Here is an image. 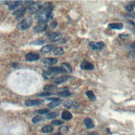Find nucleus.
I'll return each mask as SVG.
<instances>
[{"label":"nucleus","mask_w":135,"mask_h":135,"mask_svg":"<svg viewBox=\"0 0 135 135\" xmlns=\"http://www.w3.org/2000/svg\"><path fill=\"white\" fill-rule=\"evenodd\" d=\"M58 115V113L56 112H51L49 113H47L46 117L47 119H52L56 118Z\"/></svg>","instance_id":"7c9ffc66"},{"label":"nucleus","mask_w":135,"mask_h":135,"mask_svg":"<svg viewBox=\"0 0 135 135\" xmlns=\"http://www.w3.org/2000/svg\"><path fill=\"white\" fill-rule=\"evenodd\" d=\"M42 75L45 79H46V80L52 79L55 76L54 74L51 73L49 71H43L42 74Z\"/></svg>","instance_id":"412c9836"},{"label":"nucleus","mask_w":135,"mask_h":135,"mask_svg":"<svg viewBox=\"0 0 135 135\" xmlns=\"http://www.w3.org/2000/svg\"><path fill=\"white\" fill-rule=\"evenodd\" d=\"M63 123V122L60 120H54L51 122V124L53 126H60Z\"/></svg>","instance_id":"473e14b6"},{"label":"nucleus","mask_w":135,"mask_h":135,"mask_svg":"<svg viewBox=\"0 0 135 135\" xmlns=\"http://www.w3.org/2000/svg\"><path fill=\"white\" fill-rule=\"evenodd\" d=\"M131 31H132V32L135 34V26H132V27L131 28Z\"/></svg>","instance_id":"79ce46f5"},{"label":"nucleus","mask_w":135,"mask_h":135,"mask_svg":"<svg viewBox=\"0 0 135 135\" xmlns=\"http://www.w3.org/2000/svg\"><path fill=\"white\" fill-rule=\"evenodd\" d=\"M53 94V93L49 92H41L39 94H37V95L40 96V97H48L50 95H51Z\"/></svg>","instance_id":"72a5a7b5"},{"label":"nucleus","mask_w":135,"mask_h":135,"mask_svg":"<svg viewBox=\"0 0 135 135\" xmlns=\"http://www.w3.org/2000/svg\"><path fill=\"white\" fill-rule=\"evenodd\" d=\"M129 55L132 57H135V51H131L129 52Z\"/></svg>","instance_id":"e433bc0d"},{"label":"nucleus","mask_w":135,"mask_h":135,"mask_svg":"<svg viewBox=\"0 0 135 135\" xmlns=\"http://www.w3.org/2000/svg\"><path fill=\"white\" fill-rule=\"evenodd\" d=\"M43 100L40 99H28L25 101V105L27 107H33L41 104Z\"/></svg>","instance_id":"0eeeda50"},{"label":"nucleus","mask_w":135,"mask_h":135,"mask_svg":"<svg viewBox=\"0 0 135 135\" xmlns=\"http://www.w3.org/2000/svg\"><path fill=\"white\" fill-rule=\"evenodd\" d=\"M6 5L8 6V9L11 11L14 10L18 7L21 5L22 2L21 1H6L5 2Z\"/></svg>","instance_id":"6e6552de"},{"label":"nucleus","mask_w":135,"mask_h":135,"mask_svg":"<svg viewBox=\"0 0 135 135\" xmlns=\"http://www.w3.org/2000/svg\"><path fill=\"white\" fill-rule=\"evenodd\" d=\"M25 59L27 61H28V62L35 61L38 60L40 59V56L37 54L28 53L25 55Z\"/></svg>","instance_id":"9b49d317"},{"label":"nucleus","mask_w":135,"mask_h":135,"mask_svg":"<svg viewBox=\"0 0 135 135\" xmlns=\"http://www.w3.org/2000/svg\"><path fill=\"white\" fill-rule=\"evenodd\" d=\"M41 5H40L38 3H32L30 5H27V8L28 9L29 12L31 14H34V13H37L40 8H41Z\"/></svg>","instance_id":"39448f33"},{"label":"nucleus","mask_w":135,"mask_h":135,"mask_svg":"<svg viewBox=\"0 0 135 135\" xmlns=\"http://www.w3.org/2000/svg\"><path fill=\"white\" fill-rule=\"evenodd\" d=\"M26 8L25 7L22 6L21 7L18 8L16 10H15L13 13V15H15L17 19L21 18L23 16L24 13L26 12Z\"/></svg>","instance_id":"9d476101"},{"label":"nucleus","mask_w":135,"mask_h":135,"mask_svg":"<svg viewBox=\"0 0 135 135\" xmlns=\"http://www.w3.org/2000/svg\"><path fill=\"white\" fill-rule=\"evenodd\" d=\"M89 46L94 50H101L104 47V43L103 41L100 42H90L89 43Z\"/></svg>","instance_id":"20e7f679"},{"label":"nucleus","mask_w":135,"mask_h":135,"mask_svg":"<svg viewBox=\"0 0 135 135\" xmlns=\"http://www.w3.org/2000/svg\"><path fill=\"white\" fill-rule=\"evenodd\" d=\"M130 48L133 50H135V42H133V43H132L130 45Z\"/></svg>","instance_id":"a19ab883"},{"label":"nucleus","mask_w":135,"mask_h":135,"mask_svg":"<svg viewBox=\"0 0 135 135\" xmlns=\"http://www.w3.org/2000/svg\"><path fill=\"white\" fill-rule=\"evenodd\" d=\"M80 68L81 69L84 70H92L94 69V66L92 63L84 60L81 62Z\"/></svg>","instance_id":"1a4fd4ad"},{"label":"nucleus","mask_w":135,"mask_h":135,"mask_svg":"<svg viewBox=\"0 0 135 135\" xmlns=\"http://www.w3.org/2000/svg\"><path fill=\"white\" fill-rule=\"evenodd\" d=\"M32 23V19L31 17L24 18L17 25V28L20 30H25L27 29Z\"/></svg>","instance_id":"f03ea898"},{"label":"nucleus","mask_w":135,"mask_h":135,"mask_svg":"<svg viewBox=\"0 0 135 135\" xmlns=\"http://www.w3.org/2000/svg\"><path fill=\"white\" fill-rule=\"evenodd\" d=\"M89 135H99V134H98V133L95 132H93L91 133Z\"/></svg>","instance_id":"37998d69"},{"label":"nucleus","mask_w":135,"mask_h":135,"mask_svg":"<svg viewBox=\"0 0 135 135\" xmlns=\"http://www.w3.org/2000/svg\"><path fill=\"white\" fill-rule=\"evenodd\" d=\"M59 99H60L59 98H46V100H50V101H52L58 100Z\"/></svg>","instance_id":"4c0bfd02"},{"label":"nucleus","mask_w":135,"mask_h":135,"mask_svg":"<svg viewBox=\"0 0 135 135\" xmlns=\"http://www.w3.org/2000/svg\"><path fill=\"white\" fill-rule=\"evenodd\" d=\"M54 135H61L59 133H56V134H54Z\"/></svg>","instance_id":"a18cd8bd"},{"label":"nucleus","mask_w":135,"mask_h":135,"mask_svg":"<svg viewBox=\"0 0 135 135\" xmlns=\"http://www.w3.org/2000/svg\"><path fill=\"white\" fill-rule=\"evenodd\" d=\"M53 53L54 55H62L64 53V50L62 47H57L53 49Z\"/></svg>","instance_id":"aec40b11"},{"label":"nucleus","mask_w":135,"mask_h":135,"mask_svg":"<svg viewBox=\"0 0 135 135\" xmlns=\"http://www.w3.org/2000/svg\"><path fill=\"white\" fill-rule=\"evenodd\" d=\"M45 36L53 42L57 41L61 38V35L60 34H57L53 32H49L46 33Z\"/></svg>","instance_id":"423d86ee"},{"label":"nucleus","mask_w":135,"mask_h":135,"mask_svg":"<svg viewBox=\"0 0 135 135\" xmlns=\"http://www.w3.org/2000/svg\"><path fill=\"white\" fill-rule=\"evenodd\" d=\"M85 94H86V96L88 97V98L90 100L93 101H95L97 100L96 96L94 95V94L92 91L89 90L85 92Z\"/></svg>","instance_id":"4be33fe9"},{"label":"nucleus","mask_w":135,"mask_h":135,"mask_svg":"<svg viewBox=\"0 0 135 135\" xmlns=\"http://www.w3.org/2000/svg\"><path fill=\"white\" fill-rule=\"evenodd\" d=\"M131 3H132V5L133 6H134L135 7V1H132L131 2Z\"/></svg>","instance_id":"c03bdc74"},{"label":"nucleus","mask_w":135,"mask_h":135,"mask_svg":"<svg viewBox=\"0 0 135 135\" xmlns=\"http://www.w3.org/2000/svg\"><path fill=\"white\" fill-rule=\"evenodd\" d=\"M42 119V118L40 116L36 115L32 119V122L33 123H37V122L40 121Z\"/></svg>","instance_id":"f704fd0d"},{"label":"nucleus","mask_w":135,"mask_h":135,"mask_svg":"<svg viewBox=\"0 0 135 135\" xmlns=\"http://www.w3.org/2000/svg\"><path fill=\"white\" fill-rule=\"evenodd\" d=\"M61 117L63 120H69L72 118V114L68 110H64L61 114Z\"/></svg>","instance_id":"a211bd4d"},{"label":"nucleus","mask_w":135,"mask_h":135,"mask_svg":"<svg viewBox=\"0 0 135 135\" xmlns=\"http://www.w3.org/2000/svg\"><path fill=\"white\" fill-rule=\"evenodd\" d=\"M42 63L47 65H52L57 62V59L53 57H45L42 60Z\"/></svg>","instance_id":"ddd939ff"},{"label":"nucleus","mask_w":135,"mask_h":135,"mask_svg":"<svg viewBox=\"0 0 135 135\" xmlns=\"http://www.w3.org/2000/svg\"><path fill=\"white\" fill-rule=\"evenodd\" d=\"M130 35L129 34H119V37H120V38H123V37H125V38H127L128 37H129Z\"/></svg>","instance_id":"58836bf2"},{"label":"nucleus","mask_w":135,"mask_h":135,"mask_svg":"<svg viewBox=\"0 0 135 135\" xmlns=\"http://www.w3.org/2000/svg\"><path fill=\"white\" fill-rule=\"evenodd\" d=\"M53 6L51 3L47 2L41 5L39 11L35 16V20L38 23H46L53 18Z\"/></svg>","instance_id":"f257e3e1"},{"label":"nucleus","mask_w":135,"mask_h":135,"mask_svg":"<svg viewBox=\"0 0 135 135\" xmlns=\"http://www.w3.org/2000/svg\"><path fill=\"white\" fill-rule=\"evenodd\" d=\"M133 8H134V6L132 4H129L126 6L124 7L125 9L128 12H129V13H131L133 11Z\"/></svg>","instance_id":"2f4dec72"},{"label":"nucleus","mask_w":135,"mask_h":135,"mask_svg":"<svg viewBox=\"0 0 135 135\" xmlns=\"http://www.w3.org/2000/svg\"><path fill=\"white\" fill-rule=\"evenodd\" d=\"M54 48V45L53 44H48L43 46L40 51L43 54H46L50 52Z\"/></svg>","instance_id":"2eb2a0df"},{"label":"nucleus","mask_w":135,"mask_h":135,"mask_svg":"<svg viewBox=\"0 0 135 135\" xmlns=\"http://www.w3.org/2000/svg\"><path fill=\"white\" fill-rule=\"evenodd\" d=\"M129 17H131L133 18H135V12L134 13H130L127 15Z\"/></svg>","instance_id":"ea45409f"},{"label":"nucleus","mask_w":135,"mask_h":135,"mask_svg":"<svg viewBox=\"0 0 135 135\" xmlns=\"http://www.w3.org/2000/svg\"><path fill=\"white\" fill-rule=\"evenodd\" d=\"M108 26L112 29L120 30L123 28V25L121 23H112L109 24Z\"/></svg>","instance_id":"dca6fc26"},{"label":"nucleus","mask_w":135,"mask_h":135,"mask_svg":"<svg viewBox=\"0 0 135 135\" xmlns=\"http://www.w3.org/2000/svg\"><path fill=\"white\" fill-rule=\"evenodd\" d=\"M60 68L64 70L66 73H71L72 72L71 66L68 63H62L60 64Z\"/></svg>","instance_id":"f3484780"},{"label":"nucleus","mask_w":135,"mask_h":135,"mask_svg":"<svg viewBox=\"0 0 135 135\" xmlns=\"http://www.w3.org/2000/svg\"><path fill=\"white\" fill-rule=\"evenodd\" d=\"M47 27V25L46 23H38V24L36 25L33 28V32L35 33H41L46 30Z\"/></svg>","instance_id":"7ed1b4c3"},{"label":"nucleus","mask_w":135,"mask_h":135,"mask_svg":"<svg viewBox=\"0 0 135 135\" xmlns=\"http://www.w3.org/2000/svg\"><path fill=\"white\" fill-rule=\"evenodd\" d=\"M69 128L66 126H62L59 128V133L61 135H64L68 133Z\"/></svg>","instance_id":"cd10ccee"},{"label":"nucleus","mask_w":135,"mask_h":135,"mask_svg":"<svg viewBox=\"0 0 135 135\" xmlns=\"http://www.w3.org/2000/svg\"><path fill=\"white\" fill-rule=\"evenodd\" d=\"M70 78H72V77L71 76H68V75H64V76L57 77L54 79V83L56 84H61V83H62L65 82L68 79H70Z\"/></svg>","instance_id":"4468645a"},{"label":"nucleus","mask_w":135,"mask_h":135,"mask_svg":"<svg viewBox=\"0 0 135 135\" xmlns=\"http://www.w3.org/2000/svg\"><path fill=\"white\" fill-rule=\"evenodd\" d=\"M49 72H51L53 74H62V73H66V72L63 70L61 68L57 67V66H53V67H49L47 69Z\"/></svg>","instance_id":"f8f14e48"},{"label":"nucleus","mask_w":135,"mask_h":135,"mask_svg":"<svg viewBox=\"0 0 135 135\" xmlns=\"http://www.w3.org/2000/svg\"><path fill=\"white\" fill-rule=\"evenodd\" d=\"M57 87L56 85H51V84H47L45 85L44 88L43 90L46 91H53L55 89H56Z\"/></svg>","instance_id":"393cba45"},{"label":"nucleus","mask_w":135,"mask_h":135,"mask_svg":"<svg viewBox=\"0 0 135 135\" xmlns=\"http://www.w3.org/2000/svg\"><path fill=\"white\" fill-rule=\"evenodd\" d=\"M71 94V93L68 90H64L57 93V95H59V96H61V97H69V96H70Z\"/></svg>","instance_id":"a878e982"},{"label":"nucleus","mask_w":135,"mask_h":135,"mask_svg":"<svg viewBox=\"0 0 135 135\" xmlns=\"http://www.w3.org/2000/svg\"><path fill=\"white\" fill-rule=\"evenodd\" d=\"M49 110L46 109H40V110H37L35 111V113L36 114H47L48 113Z\"/></svg>","instance_id":"c756f323"},{"label":"nucleus","mask_w":135,"mask_h":135,"mask_svg":"<svg viewBox=\"0 0 135 135\" xmlns=\"http://www.w3.org/2000/svg\"><path fill=\"white\" fill-rule=\"evenodd\" d=\"M84 123L85 127L88 129H91V128H94V124L92 120L89 118H86L84 119Z\"/></svg>","instance_id":"6ab92c4d"},{"label":"nucleus","mask_w":135,"mask_h":135,"mask_svg":"<svg viewBox=\"0 0 135 135\" xmlns=\"http://www.w3.org/2000/svg\"><path fill=\"white\" fill-rule=\"evenodd\" d=\"M45 43V41L42 39H37L35 40L30 43V44L35 45H42Z\"/></svg>","instance_id":"bb28decb"},{"label":"nucleus","mask_w":135,"mask_h":135,"mask_svg":"<svg viewBox=\"0 0 135 135\" xmlns=\"http://www.w3.org/2000/svg\"><path fill=\"white\" fill-rule=\"evenodd\" d=\"M53 130V127L50 125H46L44 126L42 129L41 131L43 133H49Z\"/></svg>","instance_id":"5701e85b"},{"label":"nucleus","mask_w":135,"mask_h":135,"mask_svg":"<svg viewBox=\"0 0 135 135\" xmlns=\"http://www.w3.org/2000/svg\"><path fill=\"white\" fill-rule=\"evenodd\" d=\"M63 105L65 108H66L68 109H69L71 108V107L73 105V102L71 100H67L66 101H65L63 103Z\"/></svg>","instance_id":"c85d7f7f"},{"label":"nucleus","mask_w":135,"mask_h":135,"mask_svg":"<svg viewBox=\"0 0 135 135\" xmlns=\"http://www.w3.org/2000/svg\"><path fill=\"white\" fill-rule=\"evenodd\" d=\"M57 26V23L55 21H53L50 24V26L52 28H54Z\"/></svg>","instance_id":"c9c22d12"},{"label":"nucleus","mask_w":135,"mask_h":135,"mask_svg":"<svg viewBox=\"0 0 135 135\" xmlns=\"http://www.w3.org/2000/svg\"><path fill=\"white\" fill-rule=\"evenodd\" d=\"M61 99H59V100H56V101H52L51 102L47 104V107H49L50 108H55V107L58 106L61 103Z\"/></svg>","instance_id":"b1692460"}]
</instances>
